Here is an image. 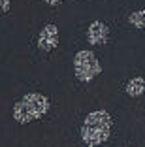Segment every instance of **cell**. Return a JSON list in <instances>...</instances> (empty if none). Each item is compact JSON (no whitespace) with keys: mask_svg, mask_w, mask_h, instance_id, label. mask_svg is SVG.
Wrapping results in <instances>:
<instances>
[{"mask_svg":"<svg viewBox=\"0 0 145 147\" xmlns=\"http://www.w3.org/2000/svg\"><path fill=\"white\" fill-rule=\"evenodd\" d=\"M74 72L79 81H92L96 76L102 74V66L92 51L83 49V51H77L74 57Z\"/></svg>","mask_w":145,"mask_h":147,"instance_id":"3957f363","label":"cell"},{"mask_svg":"<svg viewBox=\"0 0 145 147\" xmlns=\"http://www.w3.org/2000/svg\"><path fill=\"white\" fill-rule=\"evenodd\" d=\"M43 2H45V4H49V6H59L62 0H43Z\"/></svg>","mask_w":145,"mask_h":147,"instance_id":"9c48e42d","label":"cell"},{"mask_svg":"<svg viewBox=\"0 0 145 147\" xmlns=\"http://www.w3.org/2000/svg\"><path fill=\"white\" fill-rule=\"evenodd\" d=\"M49 111V100L40 92H28L13 106V119L21 125L36 121Z\"/></svg>","mask_w":145,"mask_h":147,"instance_id":"7a4b0ae2","label":"cell"},{"mask_svg":"<svg viewBox=\"0 0 145 147\" xmlns=\"http://www.w3.org/2000/svg\"><path fill=\"white\" fill-rule=\"evenodd\" d=\"M126 92L128 96H141L145 92V79L143 78H132L126 83Z\"/></svg>","mask_w":145,"mask_h":147,"instance_id":"8992f818","label":"cell"},{"mask_svg":"<svg viewBox=\"0 0 145 147\" xmlns=\"http://www.w3.org/2000/svg\"><path fill=\"white\" fill-rule=\"evenodd\" d=\"M9 9V0H0V13H4Z\"/></svg>","mask_w":145,"mask_h":147,"instance_id":"ba28073f","label":"cell"},{"mask_svg":"<svg viewBox=\"0 0 145 147\" xmlns=\"http://www.w3.org/2000/svg\"><path fill=\"white\" fill-rule=\"evenodd\" d=\"M111 134V115L106 109L90 111L81 126V140L87 147H96L104 143Z\"/></svg>","mask_w":145,"mask_h":147,"instance_id":"6da1fadb","label":"cell"},{"mask_svg":"<svg viewBox=\"0 0 145 147\" xmlns=\"http://www.w3.org/2000/svg\"><path fill=\"white\" fill-rule=\"evenodd\" d=\"M109 38V30L102 21H94L90 23L89 30H87V40L90 45H104Z\"/></svg>","mask_w":145,"mask_h":147,"instance_id":"5b68a950","label":"cell"},{"mask_svg":"<svg viewBox=\"0 0 145 147\" xmlns=\"http://www.w3.org/2000/svg\"><path fill=\"white\" fill-rule=\"evenodd\" d=\"M128 23L136 28H145V9H140V11H134L128 15Z\"/></svg>","mask_w":145,"mask_h":147,"instance_id":"52a82bcc","label":"cell"},{"mask_svg":"<svg viewBox=\"0 0 145 147\" xmlns=\"http://www.w3.org/2000/svg\"><path fill=\"white\" fill-rule=\"evenodd\" d=\"M59 45V28L55 25H45L38 36V47L42 51H51Z\"/></svg>","mask_w":145,"mask_h":147,"instance_id":"277c9868","label":"cell"}]
</instances>
